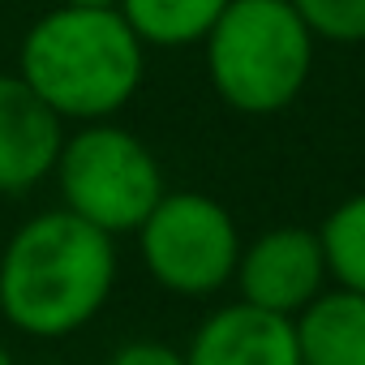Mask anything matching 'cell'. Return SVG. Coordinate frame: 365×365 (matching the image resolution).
<instances>
[{
	"instance_id": "obj_12",
	"label": "cell",
	"mask_w": 365,
	"mask_h": 365,
	"mask_svg": "<svg viewBox=\"0 0 365 365\" xmlns=\"http://www.w3.org/2000/svg\"><path fill=\"white\" fill-rule=\"evenodd\" d=\"M314 39L365 43V0H288Z\"/></svg>"
},
{
	"instance_id": "obj_13",
	"label": "cell",
	"mask_w": 365,
	"mask_h": 365,
	"mask_svg": "<svg viewBox=\"0 0 365 365\" xmlns=\"http://www.w3.org/2000/svg\"><path fill=\"white\" fill-rule=\"evenodd\" d=\"M103 365H185V348H176L168 339H129Z\"/></svg>"
},
{
	"instance_id": "obj_7",
	"label": "cell",
	"mask_w": 365,
	"mask_h": 365,
	"mask_svg": "<svg viewBox=\"0 0 365 365\" xmlns=\"http://www.w3.org/2000/svg\"><path fill=\"white\" fill-rule=\"evenodd\" d=\"M65 146V120L22 82L0 73V198L39 190Z\"/></svg>"
},
{
	"instance_id": "obj_4",
	"label": "cell",
	"mask_w": 365,
	"mask_h": 365,
	"mask_svg": "<svg viewBox=\"0 0 365 365\" xmlns=\"http://www.w3.org/2000/svg\"><path fill=\"white\" fill-rule=\"evenodd\" d=\"M52 176L61 207L103 228L108 237L138 232V224L168 190L155 150L116 120H86L65 133Z\"/></svg>"
},
{
	"instance_id": "obj_2",
	"label": "cell",
	"mask_w": 365,
	"mask_h": 365,
	"mask_svg": "<svg viewBox=\"0 0 365 365\" xmlns=\"http://www.w3.org/2000/svg\"><path fill=\"white\" fill-rule=\"evenodd\" d=\"M18 73L65 125L112 120L142 91L146 43L120 9L56 5L22 35Z\"/></svg>"
},
{
	"instance_id": "obj_16",
	"label": "cell",
	"mask_w": 365,
	"mask_h": 365,
	"mask_svg": "<svg viewBox=\"0 0 365 365\" xmlns=\"http://www.w3.org/2000/svg\"><path fill=\"white\" fill-rule=\"evenodd\" d=\"M0 241H5V228H0Z\"/></svg>"
},
{
	"instance_id": "obj_10",
	"label": "cell",
	"mask_w": 365,
	"mask_h": 365,
	"mask_svg": "<svg viewBox=\"0 0 365 365\" xmlns=\"http://www.w3.org/2000/svg\"><path fill=\"white\" fill-rule=\"evenodd\" d=\"M116 9L146 48H190L207 39L228 0H120Z\"/></svg>"
},
{
	"instance_id": "obj_11",
	"label": "cell",
	"mask_w": 365,
	"mask_h": 365,
	"mask_svg": "<svg viewBox=\"0 0 365 365\" xmlns=\"http://www.w3.org/2000/svg\"><path fill=\"white\" fill-rule=\"evenodd\" d=\"M318 241L331 284L365 292V190L327 211V220L318 224Z\"/></svg>"
},
{
	"instance_id": "obj_14",
	"label": "cell",
	"mask_w": 365,
	"mask_h": 365,
	"mask_svg": "<svg viewBox=\"0 0 365 365\" xmlns=\"http://www.w3.org/2000/svg\"><path fill=\"white\" fill-rule=\"evenodd\" d=\"M61 5H86V9H116L120 0H61Z\"/></svg>"
},
{
	"instance_id": "obj_5",
	"label": "cell",
	"mask_w": 365,
	"mask_h": 365,
	"mask_svg": "<svg viewBox=\"0 0 365 365\" xmlns=\"http://www.w3.org/2000/svg\"><path fill=\"white\" fill-rule=\"evenodd\" d=\"M133 237L146 275L163 292L185 301H207L224 292L245 245L232 211L198 190H163Z\"/></svg>"
},
{
	"instance_id": "obj_6",
	"label": "cell",
	"mask_w": 365,
	"mask_h": 365,
	"mask_svg": "<svg viewBox=\"0 0 365 365\" xmlns=\"http://www.w3.org/2000/svg\"><path fill=\"white\" fill-rule=\"evenodd\" d=\"M327 284L331 275H327L318 228H301V224H279L245 241L232 275L241 301L284 318H297Z\"/></svg>"
},
{
	"instance_id": "obj_8",
	"label": "cell",
	"mask_w": 365,
	"mask_h": 365,
	"mask_svg": "<svg viewBox=\"0 0 365 365\" xmlns=\"http://www.w3.org/2000/svg\"><path fill=\"white\" fill-rule=\"evenodd\" d=\"M185 365H305L297 344V322L250 301L211 309L190 344Z\"/></svg>"
},
{
	"instance_id": "obj_15",
	"label": "cell",
	"mask_w": 365,
	"mask_h": 365,
	"mask_svg": "<svg viewBox=\"0 0 365 365\" xmlns=\"http://www.w3.org/2000/svg\"><path fill=\"white\" fill-rule=\"evenodd\" d=\"M0 365H18V356H14V348L0 339Z\"/></svg>"
},
{
	"instance_id": "obj_3",
	"label": "cell",
	"mask_w": 365,
	"mask_h": 365,
	"mask_svg": "<svg viewBox=\"0 0 365 365\" xmlns=\"http://www.w3.org/2000/svg\"><path fill=\"white\" fill-rule=\"evenodd\" d=\"M314 35L288 0H228L207 31V78L215 95L245 116H275L314 73Z\"/></svg>"
},
{
	"instance_id": "obj_9",
	"label": "cell",
	"mask_w": 365,
	"mask_h": 365,
	"mask_svg": "<svg viewBox=\"0 0 365 365\" xmlns=\"http://www.w3.org/2000/svg\"><path fill=\"white\" fill-rule=\"evenodd\" d=\"M292 322L305 365H365V292L327 284Z\"/></svg>"
},
{
	"instance_id": "obj_1",
	"label": "cell",
	"mask_w": 365,
	"mask_h": 365,
	"mask_svg": "<svg viewBox=\"0 0 365 365\" xmlns=\"http://www.w3.org/2000/svg\"><path fill=\"white\" fill-rule=\"evenodd\" d=\"M116 237L65 207L22 220L0 241V318L31 339H69L112 301Z\"/></svg>"
}]
</instances>
